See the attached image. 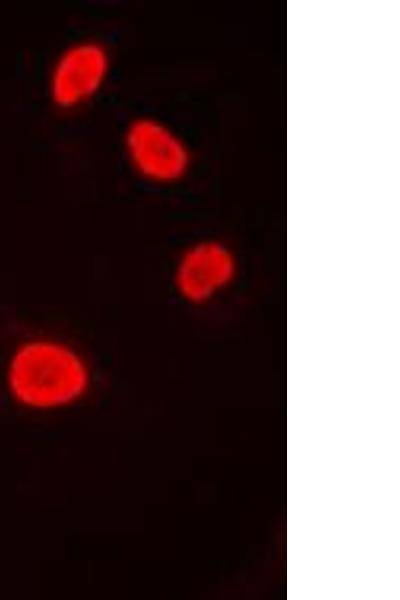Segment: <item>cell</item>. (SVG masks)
<instances>
[{
  "label": "cell",
  "mask_w": 400,
  "mask_h": 600,
  "mask_svg": "<svg viewBox=\"0 0 400 600\" xmlns=\"http://www.w3.org/2000/svg\"><path fill=\"white\" fill-rule=\"evenodd\" d=\"M6 381L21 405L53 409L72 404L87 392L91 368L73 345L54 337L34 336L11 354Z\"/></svg>",
  "instance_id": "cell-1"
},
{
  "label": "cell",
  "mask_w": 400,
  "mask_h": 600,
  "mask_svg": "<svg viewBox=\"0 0 400 600\" xmlns=\"http://www.w3.org/2000/svg\"><path fill=\"white\" fill-rule=\"evenodd\" d=\"M122 145L131 169L151 184H175L186 177L192 166L186 141L152 116L131 119L124 129Z\"/></svg>",
  "instance_id": "cell-2"
},
{
  "label": "cell",
  "mask_w": 400,
  "mask_h": 600,
  "mask_svg": "<svg viewBox=\"0 0 400 600\" xmlns=\"http://www.w3.org/2000/svg\"><path fill=\"white\" fill-rule=\"evenodd\" d=\"M112 55L97 39L75 40L56 55L47 78L50 102L61 111H73L91 102L106 85Z\"/></svg>",
  "instance_id": "cell-3"
},
{
  "label": "cell",
  "mask_w": 400,
  "mask_h": 600,
  "mask_svg": "<svg viewBox=\"0 0 400 600\" xmlns=\"http://www.w3.org/2000/svg\"><path fill=\"white\" fill-rule=\"evenodd\" d=\"M236 273V258L226 245L215 240H200L180 254L172 280L181 299L200 305L225 291Z\"/></svg>",
  "instance_id": "cell-4"
}]
</instances>
